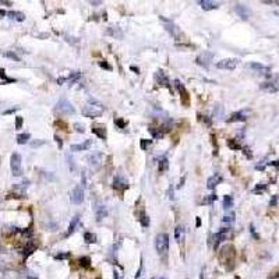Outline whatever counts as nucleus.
Instances as JSON below:
<instances>
[{"instance_id": "nucleus-33", "label": "nucleus", "mask_w": 279, "mask_h": 279, "mask_svg": "<svg viewBox=\"0 0 279 279\" xmlns=\"http://www.w3.org/2000/svg\"><path fill=\"white\" fill-rule=\"evenodd\" d=\"M33 250H35V247H33V246H27L24 249V255H25V257H28L29 254H32V253H33Z\"/></svg>"}, {"instance_id": "nucleus-32", "label": "nucleus", "mask_w": 279, "mask_h": 279, "mask_svg": "<svg viewBox=\"0 0 279 279\" xmlns=\"http://www.w3.org/2000/svg\"><path fill=\"white\" fill-rule=\"evenodd\" d=\"M89 262H91V260H89L88 257L80 258V264H81L82 267H85V268H89Z\"/></svg>"}, {"instance_id": "nucleus-8", "label": "nucleus", "mask_w": 279, "mask_h": 279, "mask_svg": "<svg viewBox=\"0 0 279 279\" xmlns=\"http://www.w3.org/2000/svg\"><path fill=\"white\" fill-rule=\"evenodd\" d=\"M229 237H230V229H221V230L215 234V239H214L215 240V242H214V249H216L222 242H225V240L229 239Z\"/></svg>"}, {"instance_id": "nucleus-47", "label": "nucleus", "mask_w": 279, "mask_h": 279, "mask_svg": "<svg viewBox=\"0 0 279 279\" xmlns=\"http://www.w3.org/2000/svg\"><path fill=\"white\" fill-rule=\"evenodd\" d=\"M6 14H7V13L4 11V10H2V9H0V18H2V17H4Z\"/></svg>"}, {"instance_id": "nucleus-29", "label": "nucleus", "mask_w": 279, "mask_h": 279, "mask_svg": "<svg viewBox=\"0 0 279 279\" xmlns=\"http://www.w3.org/2000/svg\"><path fill=\"white\" fill-rule=\"evenodd\" d=\"M28 140H29V134H20L18 137H17V143L18 144H25L28 143Z\"/></svg>"}, {"instance_id": "nucleus-11", "label": "nucleus", "mask_w": 279, "mask_h": 279, "mask_svg": "<svg viewBox=\"0 0 279 279\" xmlns=\"http://www.w3.org/2000/svg\"><path fill=\"white\" fill-rule=\"evenodd\" d=\"M88 161H89V165H91L94 169H98V167L100 166V162H102V154H100V152H95V154L89 155Z\"/></svg>"}, {"instance_id": "nucleus-27", "label": "nucleus", "mask_w": 279, "mask_h": 279, "mask_svg": "<svg viewBox=\"0 0 279 279\" xmlns=\"http://www.w3.org/2000/svg\"><path fill=\"white\" fill-rule=\"evenodd\" d=\"M233 206V198L232 195H225L223 198V208L225 209H230Z\"/></svg>"}, {"instance_id": "nucleus-2", "label": "nucleus", "mask_w": 279, "mask_h": 279, "mask_svg": "<svg viewBox=\"0 0 279 279\" xmlns=\"http://www.w3.org/2000/svg\"><path fill=\"white\" fill-rule=\"evenodd\" d=\"M155 247H156V251L158 254L165 255L169 250V237H167L166 233H159L156 236V240H155Z\"/></svg>"}, {"instance_id": "nucleus-24", "label": "nucleus", "mask_w": 279, "mask_h": 279, "mask_svg": "<svg viewBox=\"0 0 279 279\" xmlns=\"http://www.w3.org/2000/svg\"><path fill=\"white\" fill-rule=\"evenodd\" d=\"M175 237H176L177 243L183 242V239H184V229H183V226H177L175 229Z\"/></svg>"}, {"instance_id": "nucleus-44", "label": "nucleus", "mask_w": 279, "mask_h": 279, "mask_svg": "<svg viewBox=\"0 0 279 279\" xmlns=\"http://www.w3.org/2000/svg\"><path fill=\"white\" fill-rule=\"evenodd\" d=\"M232 221H233V215H229L223 218V222H232Z\"/></svg>"}, {"instance_id": "nucleus-53", "label": "nucleus", "mask_w": 279, "mask_h": 279, "mask_svg": "<svg viewBox=\"0 0 279 279\" xmlns=\"http://www.w3.org/2000/svg\"><path fill=\"white\" fill-rule=\"evenodd\" d=\"M0 269H2V267H0Z\"/></svg>"}, {"instance_id": "nucleus-20", "label": "nucleus", "mask_w": 279, "mask_h": 279, "mask_svg": "<svg viewBox=\"0 0 279 279\" xmlns=\"http://www.w3.org/2000/svg\"><path fill=\"white\" fill-rule=\"evenodd\" d=\"M92 133H95L100 140H105L106 138V130L103 126H99V124H95L92 126Z\"/></svg>"}, {"instance_id": "nucleus-1", "label": "nucleus", "mask_w": 279, "mask_h": 279, "mask_svg": "<svg viewBox=\"0 0 279 279\" xmlns=\"http://www.w3.org/2000/svg\"><path fill=\"white\" fill-rule=\"evenodd\" d=\"M103 110H105V108H103L102 103L92 99L82 108V115L88 119H95V117H99L103 113Z\"/></svg>"}, {"instance_id": "nucleus-26", "label": "nucleus", "mask_w": 279, "mask_h": 279, "mask_svg": "<svg viewBox=\"0 0 279 279\" xmlns=\"http://www.w3.org/2000/svg\"><path fill=\"white\" fill-rule=\"evenodd\" d=\"M167 167H169V161H167L166 158H162L161 161H159V166H158L159 172H161V173L166 172V170H167Z\"/></svg>"}, {"instance_id": "nucleus-46", "label": "nucleus", "mask_w": 279, "mask_h": 279, "mask_svg": "<svg viewBox=\"0 0 279 279\" xmlns=\"http://www.w3.org/2000/svg\"><path fill=\"white\" fill-rule=\"evenodd\" d=\"M169 197H170V200H173V188L172 187L169 188Z\"/></svg>"}, {"instance_id": "nucleus-23", "label": "nucleus", "mask_w": 279, "mask_h": 279, "mask_svg": "<svg viewBox=\"0 0 279 279\" xmlns=\"http://www.w3.org/2000/svg\"><path fill=\"white\" fill-rule=\"evenodd\" d=\"M77 225H78V216H74L73 221L70 222V225H69V230H67V233H66V237L70 236L71 233H74V230H76V228H77Z\"/></svg>"}, {"instance_id": "nucleus-6", "label": "nucleus", "mask_w": 279, "mask_h": 279, "mask_svg": "<svg viewBox=\"0 0 279 279\" xmlns=\"http://www.w3.org/2000/svg\"><path fill=\"white\" fill-rule=\"evenodd\" d=\"M237 64H239L237 59H223V60L216 63V67L222 70H234Z\"/></svg>"}, {"instance_id": "nucleus-36", "label": "nucleus", "mask_w": 279, "mask_h": 279, "mask_svg": "<svg viewBox=\"0 0 279 279\" xmlns=\"http://www.w3.org/2000/svg\"><path fill=\"white\" fill-rule=\"evenodd\" d=\"M21 126H22V117L17 116L15 117V128H21Z\"/></svg>"}, {"instance_id": "nucleus-45", "label": "nucleus", "mask_w": 279, "mask_h": 279, "mask_svg": "<svg viewBox=\"0 0 279 279\" xmlns=\"http://www.w3.org/2000/svg\"><path fill=\"white\" fill-rule=\"evenodd\" d=\"M265 4H279V2H273V0H265Z\"/></svg>"}, {"instance_id": "nucleus-37", "label": "nucleus", "mask_w": 279, "mask_h": 279, "mask_svg": "<svg viewBox=\"0 0 279 279\" xmlns=\"http://www.w3.org/2000/svg\"><path fill=\"white\" fill-rule=\"evenodd\" d=\"M6 56H7V57H11V59H14V60H17V61L20 60V57H18V56L15 55V53H13V52H7V53H6Z\"/></svg>"}, {"instance_id": "nucleus-40", "label": "nucleus", "mask_w": 279, "mask_h": 279, "mask_svg": "<svg viewBox=\"0 0 279 279\" xmlns=\"http://www.w3.org/2000/svg\"><path fill=\"white\" fill-rule=\"evenodd\" d=\"M67 257H70V253H66V254H57V255H56V258H57V260H64V258H67Z\"/></svg>"}, {"instance_id": "nucleus-5", "label": "nucleus", "mask_w": 279, "mask_h": 279, "mask_svg": "<svg viewBox=\"0 0 279 279\" xmlns=\"http://www.w3.org/2000/svg\"><path fill=\"white\" fill-rule=\"evenodd\" d=\"M56 110H57L59 113H61V115H74V112H76V109H74L73 105H71L67 99H64V98L57 102Z\"/></svg>"}, {"instance_id": "nucleus-19", "label": "nucleus", "mask_w": 279, "mask_h": 279, "mask_svg": "<svg viewBox=\"0 0 279 279\" xmlns=\"http://www.w3.org/2000/svg\"><path fill=\"white\" fill-rule=\"evenodd\" d=\"M200 4L204 10H206V11H209V10H216L219 7L218 3H215V2H209V0H201Z\"/></svg>"}, {"instance_id": "nucleus-49", "label": "nucleus", "mask_w": 279, "mask_h": 279, "mask_svg": "<svg viewBox=\"0 0 279 279\" xmlns=\"http://www.w3.org/2000/svg\"><path fill=\"white\" fill-rule=\"evenodd\" d=\"M113 279H121L120 273H119V272H115V278H113Z\"/></svg>"}, {"instance_id": "nucleus-9", "label": "nucleus", "mask_w": 279, "mask_h": 279, "mask_svg": "<svg viewBox=\"0 0 279 279\" xmlns=\"http://www.w3.org/2000/svg\"><path fill=\"white\" fill-rule=\"evenodd\" d=\"M212 57H214V55L211 53V52H206V50H204L201 55H198L197 56V59H195V61H197L200 66H204V67H208L209 66V63L212 61Z\"/></svg>"}, {"instance_id": "nucleus-18", "label": "nucleus", "mask_w": 279, "mask_h": 279, "mask_svg": "<svg viewBox=\"0 0 279 279\" xmlns=\"http://www.w3.org/2000/svg\"><path fill=\"white\" fill-rule=\"evenodd\" d=\"M219 183H221V176H219V175H214V176H211L208 179V182H206V187H208L209 190H214Z\"/></svg>"}, {"instance_id": "nucleus-48", "label": "nucleus", "mask_w": 279, "mask_h": 279, "mask_svg": "<svg viewBox=\"0 0 279 279\" xmlns=\"http://www.w3.org/2000/svg\"><path fill=\"white\" fill-rule=\"evenodd\" d=\"M55 138H56V141H57L59 147H60V148H61V140H60V138H59V137H57V136H56V137H55Z\"/></svg>"}, {"instance_id": "nucleus-52", "label": "nucleus", "mask_w": 279, "mask_h": 279, "mask_svg": "<svg viewBox=\"0 0 279 279\" xmlns=\"http://www.w3.org/2000/svg\"><path fill=\"white\" fill-rule=\"evenodd\" d=\"M158 279H163V278H158Z\"/></svg>"}, {"instance_id": "nucleus-51", "label": "nucleus", "mask_w": 279, "mask_h": 279, "mask_svg": "<svg viewBox=\"0 0 279 279\" xmlns=\"http://www.w3.org/2000/svg\"><path fill=\"white\" fill-rule=\"evenodd\" d=\"M131 70H133V71H136V73H138V71H140V70L137 69V67H134V66H131Z\"/></svg>"}, {"instance_id": "nucleus-10", "label": "nucleus", "mask_w": 279, "mask_h": 279, "mask_svg": "<svg viewBox=\"0 0 279 279\" xmlns=\"http://www.w3.org/2000/svg\"><path fill=\"white\" fill-rule=\"evenodd\" d=\"M261 89H265V91H268V92L279 91V77L273 78L272 81H269V82H264V84L261 85Z\"/></svg>"}, {"instance_id": "nucleus-30", "label": "nucleus", "mask_w": 279, "mask_h": 279, "mask_svg": "<svg viewBox=\"0 0 279 279\" xmlns=\"http://www.w3.org/2000/svg\"><path fill=\"white\" fill-rule=\"evenodd\" d=\"M140 222H141V225H143L144 228H148L149 226V218L145 215L144 212H141V218H140Z\"/></svg>"}, {"instance_id": "nucleus-28", "label": "nucleus", "mask_w": 279, "mask_h": 279, "mask_svg": "<svg viewBox=\"0 0 279 279\" xmlns=\"http://www.w3.org/2000/svg\"><path fill=\"white\" fill-rule=\"evenodd\" d=\"M84 240L88 243V244H92V243L96 242V236H95L94 233H89V232H87V233L84 234Z\"/></svg>"}, {"instance_id": "nucleus-25", "label": "nucleus", "mask_w": 279, "mask_h": 279, "mask_svg": "<svg viewBox=\"0 0 279 279\" xmlns=\"http://www.w3.org/2000/svg\"><path fill=\"white\" fill-rule=\"evenodd\" d=\"M7 14L10 15V18L17 20V21H24V20H25V15L22 14V13H20V11H9Z\"/></svg>"}, {"instance_id": "nucleus-13", "label": "nucleus", "mask_w": 279, "mask_h": 279, "mask_svg": "<svg viewBox=\"0 0 279 279\" xmlns=\"http://www.w3.org/2000/svg\"><path fill=\"white\" fill-rule=\"evenodd\" d=\"M127 180L124 179L123 176H116L115 180H113V188H116V190H124V188H127Z\"/></svg>"}, {"instance_id": "nucleus-39", "label": "nucleus", "mask_w": 279, "mask_h": 279, "mask_svg": "<svg viewBox=\"0 0 279 279\" xmlns=\"http://www.w3.org/2000/svg\"><path fill=\"white\" fill-rule=\"evenodd\" d=\"M99 66H100V67H103V69H106V70H110V69H112V67H110L109 64H108V63H106V61H105V60L99 61Z\"/></svg>"}, {"instance_id": "nucleus-16", "label": "nucleus", "mask_w": 279, "mask_h": 279, "mask_svg": "<svg viewBox=\"0 0 279 279\" xmlns=\"http://www.w3.org/2000/svg\"><path fill=\"white\" fill-rule=\"evenodd\" d=\"M155 78H156L158 84L163 85V87H169V78H167V77H166V74H165L163 71H162V70H159L158 73H156Z\"/></svg>"}, {"instance_id": "nucleus-38", "label": "nucleus", "mask_w": 279, "mask_h": 279, "mask_svg": "<svg viewBox=\"0 0 279 279\" xmlns=\"http://www.w3.org/2000/svg\"><path fill=\"white\" fill-rule=\"evenodd\" d=\"M74 127H76V131H78V133H84V126H82V124L76 123V124H74Z\"/></svg>"}, {"instance_id": "nucleus-35", "label": "nucleus", "mask_w": 279, "mask_h": 279, "mask_svg": "<svg viewBox=\"0 0 279 279\" xmlns=\"http://www.w3.org/2000/svg\"><path fill=\"white\" fill-rule=\"evenodd\" d=\"M151 144V140H145V138H143L141 140V148L143 149H147V147Z\"/></svg>"}, {"instance_id": "nucleus-14", "label": "nucleus", "mask_w": 279, "mask_h": 279, "mask_svg": "<svg viewBox=\"0 0 279 279\" xmlns=\"http://www.w3.org/2000/svg\"><path fill=\"white\" fill-rule=\"evenodd\" d=\"M234 10H236V13L239 14V17H242L243 20H249L250 18V10L247 9L246 6H243V4H236Z\"/></svg>"}, {"instance_id": "nucleus-3", "label": "nucleus", "mask_w": 279, "mask_h": 279, "mask_svg": "<svg viewBox=\"0 0 279 279\" xmlns=\"http://www.w3.org/2000/svg\"><path fill=\"white\" fill-rule=\"evenodd\" d=\"M10 167H11V173L14 176H21L22 167H21V156L20 154L14 152L10 158Z\"/></svg>"}, {"instance_id": "nucleus-34", "label": "nucleus", "mask_w": 279, "mask_h": 279, "mask_svg": "<svg viewBox=\"0 0 279 279\" xmlns=\"http://www.w3.org/2000/svg\"><path fill=\"white\" fill-rule=\"evenodd\" d=\"M215 200H216V194H211L209 197H206L205 200L202 201V202H204V204H211L212 201H215Z\"/></svg>"}, {"instance_id": "nucleus-31", "label": "nucleus", "mask_w": 279, "mask_h": 279, "mask_svg": "<svg viewBox=\"0 0 279 279\" xmlns=\"http://www.w3.org/2000/svg\"><path fill=\"white\" fill-rule=\"evenodd\" d=\"M108 33H109V35H113V37L121 38V32L119 31V28H115V29H113V28H109V29H108Z\"/></svg>"}, {"instance_id": "nucleus-17", "label": "nucleus", "mask_w": 279, "mask_h": 279, "mask_svg": "<svg viewBox=\"0 0 279 279\" xmlns=\"http://www.w3.org/2000/svg\"><path fill=\"white\" fill-rule=\"evenodd\" d=\"M250 69L255 70V71H258V73L261 74H268L269 73V69H268L267 66H264V64H260V63H250L249 64Z\"/></svg>"}, {"instance_id": "nucleus-21", "label": "nucleus", "mask_w": 279, "mask_h": 279, "mask_svg": "<svg viewBox=\"0 0 279 279\" xmlns=\"http://www.w3.org/2000/svg\"><path fill=\"white\" fill-rule=\"evenodd\" d=\"M106 215H108L106 206H105V205H98L96 206V221H102Z\"/></svg>"}, {"instance_id": "nucleus-4", "label": "nucleus", "mask_w": 279, "mask_h": 279, "mask_svg": "<svg viewBox=\"0 0 279 279\" xmlns=\"http://www.w3.org/2000/svg\"><path fill=\"white\" fill-rule=\"evenodd\" d=\"M159 18H161V21L163 22V25H165V28H166V31L170 33V35H172L173 38H175V39L179 41L180 38H182V32H180V29H179V28H177L175 24H173V22L170 21V20H166L165 17H159Z\"/></svg>"}, {"instance_id": "nucleus-7", "label": "nucleus", "mask_w": 279, "mask_h": 279, "mask_svg": "<svg viewBox=\"0 0 279 279\" xmlns=\"http://www.w3.org/2000/svg\"><path fill=\"white\" fill-rule=\"evenodd\" d=\"M70 198L74 204H81L84 201V190H82L81 186L74 187V190L70 193Z\"/></svg>"}, {"instance_id": "nucleus-12", "label": "nucleus", "mask_w": 279, "mask_h": 279, "mask_svg": "<svg viewBox=\"0 0 279 279\" xmlns=\"http://www.w3.org/2000/svg\"><path fill=\"white\" fill-rule=\"evenodd\" d=\"M175 85H176V88H177V91H179L180 96L183 98V103H184V105H187V103H188V92L186 91L184 85H183L182 82L179 81V80H176V81H175Z\"/></svg>"}, {"instance_id": "nucleus-42", "label": "nucleus", "mask_w": 279, "mask_h": 279, "mask_svg": "<svg viewBox=\"0 0 279 279\" xmlns=\"http://www.w3.org/2000/svg\"><path fill=\"white\" fill-rule=\"evenodd\" d=\"M116 124L119 126V127L120 128H124V126H126V123L123 120H120V119H119V120H116Z\"/></svg>"}, {"instance_id": "nucleus-22", "label": "nucleus", "mask_w": 279, "mask_h": 279, "mask_svg": "<svg viewBox=\"0 0 279 279\" xmlns=\"http://www.w3.org/2000/svg\"><path fill=\"white\" fill-rule=\"evenodd\" d=\"M246 112H237V113H233L229 119V121H243L246 120Z\"/></svg>"}, {"instance_id": "nucleus-43", "label": "nucleus", "mask_w": 279, "mask_h": 279, "mask_svg": "<svg viewBox=\"0 0 279 279\" xmlns=\"http://www.w3.org/2000/svg\"><path fill=\"white\" fill-rule=\"evenodd\" d=\"M0 77H2V78H4L6 81H13L11 78H7V77H6V74H4V70H0Z\"/></svg>"}, {"instance_id": "nucleus-15", "label": "nucleus", "mask_w": 279, "mask_h": 279, "mask_svg": "<svg viewBox=\"0 0 279 279\" xmlns=\"http://www.w3.org/2000/svg\"><path fill=\"white\" fill-rule=\"evenodd\" d=\"M91 145H92V141H91V140H85L84 143H81V144H73V145H71V151H76V152H78V151H87V149H88Z\"/></svg>"}, {"instance_id": "nucleus-50", "label": "nucleus", "mask_w": 279, "mask_h": 279, "mask_svg": "<svg viewBox=\"0 0 279 279\" xmlns=\"http://www.w3.org/2000/svg\"><path fill=\"white\" fill-rule=\"evenodd\" d=\"M269 279H279V272H278V273H275V275H272Z\"/></svg>"}, {"instance_id": "nucleus-41", "label": "nucleus", "mask_w": 279, "mask_h": 279, "mask_svg": "<svg viewBox=\"0 0 279 279\" xmlns=\"http://www.w3.org/2000/svg\"><path fill=\"white\" fill-rule=\"evenodd\" d=\"M229 147H230V148H233V149H239V148H240L239 144L233 143V141H229Z\"/></svg>"}]
</instances>
